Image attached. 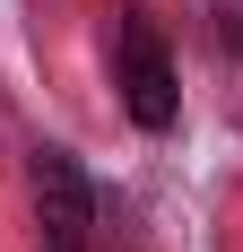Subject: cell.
Listing matches in <instances>:
<instances>
[{
	"instance_id": "1",
	"label": "cell",
	"mask_w": 243,
	"mask_h": 252,
	"mask_svg": "<svg viewBox=\"0 0 243 252\" xmlns=\"http://www.w3.org/2000/svg\"><path fill=\"white\" fill-rule=\"evenodd\" d=\"M113 87H122V104H130V122H139V130H174L182 87H174L165 35H156L148 9H122V26H113Z\"/></svg>"
},
{
	"instance_id": "2",
	"label": "cell",
	"mask_w": 243,
	"mask_h": 252,
	"mask_svg": "<svg viewBox=\"0 0 243 252\" xmlns=\"http://www.w3.org/2000/svg\"><path fill=\"white\" fill-rule=\"evenodd\" d=\"M217 44L243 52V0H217Z\"/></svg>"
}]
</instances>
